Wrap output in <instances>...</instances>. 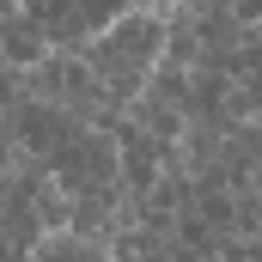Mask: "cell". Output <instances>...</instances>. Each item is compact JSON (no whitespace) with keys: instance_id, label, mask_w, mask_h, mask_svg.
<instances>
[{"instance_id":"obj_1","label":"cell","mask_w":262,"mask_h":262,"mask_svg":"<svg viewBox=\"0 0 262 262\" xmlns=\"http://www.w3.org/2000/svg\"><path fill=\"white\" fill-rule=\"evenodd\" d=\"M79 67L110 92L116 110H128L140 98V85L152 79V67L165 61V12H116L98 37H85L79 49Z\"/></svg>"},{"instance_id":"obj_2","label":"cell","mask_w":262,"mask_h":262,"mask_svg":"<svg viewBox=\"0 0 262 262\" xmlns=\"http://www.w3.org/2000/svg\"><path fill=\"white\" fill-rule=\"evenodd\" d=\"M25 262H110V250H104V244H79V238L55 232V238H43Z\"/></svg>"}]
</instances>
